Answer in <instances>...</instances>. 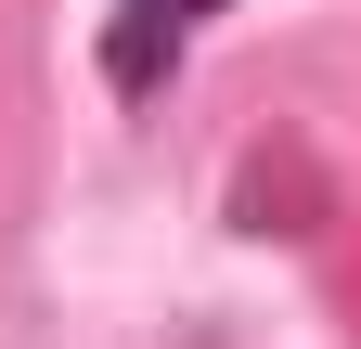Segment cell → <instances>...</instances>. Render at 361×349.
I'll return each instance as SVG.
<instances>
[{
  "instance_id": "1",
  "label": "cell",
  "mask_w": 361,
  "mask_h": 349,
  "mask_svg": "<svg viewBox=\"0 0 361 349\" xmlns=\"http://www.w3.org/2000/svg\"><path fill=\"white\" fill-rule=\"evenodd\" d=\"M207 13H219V0H116V13H104V78L129 104H155L168 65H180V39H194Z\"/></svg>"
}]
</instances>
